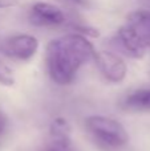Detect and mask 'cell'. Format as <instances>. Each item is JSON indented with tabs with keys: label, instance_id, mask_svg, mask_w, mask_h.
<instances>
[{
	"label": "cell",
	"instance_id": "cell-9",
	"mask_svg": "<svg viewBox=\"0 0 150 151\" xmlns=\"http://www.w3.org/2000/svg\"><path fill=\"white\" fill-rule=\"evenodd\" d=\"M124 106L133 111H150V89L133 91L125 98Z\"/></svg>",
	"mask_w": 150,
	"mask_h": 151
},
{
	"label": "cell",
	"instance_id": "cell-3",
	"mask_svg": "<svg viewBox=\"0 0 150 151\" xmlns=\"http://www.w3.org/2000/svg\"><path fill=\"white\" fill-rule=\"evenodd\" d=\"M0 50L5 56L19 61H28L39 50V40L35 36L19 33L7 37L0 44Z\"/></svg>",
	"mask_w": 150,
	"mask_h": 151
},
{
	"label": "cell",
	"instance_id": "cell-1",
	"mask_svg": "<svg viewBox=\"0 0 150 151\" xmlns=\"http://www.w3.org/2000/svg\"><path fill=\"white\" fill-rule=\"evenodd\" d=\"M96 50L92 42L81 33H69L49 41L45 50L48 76L61 86L74 81L82 65L93 58Z\"/></svg>",
	"mask_w": 150,
	"mask_h": 151
},
{
	"label": "cell",
	"instance_id": "cell-5",
	"mask_svg": "<svg viewBox=\"0 0 150 151\" xmlns=\"http://www.w3.org/2000/svg\"><path fill=\"white\" fill-rule=\"evenodd\" d=\"M28 19L37 27H55L65 23V15L58 7L45 1H37L31 7Z\"/></svg>",
	"mask_w": 150,
	"mask_h": 151
},
{
	"label": "cell",
	"instance_id": "cell-2",
	"mask_svg": "<svg viewBox=\"0 0 150 151\" xmlns=\"http://www.w3.org/2000/svg\"><path fill=\"white\" fill-rule=\"evenodd\" d=\"M85 126L100 143L108 147H121L129 141L125 126L116 118L100 114L89 115L85 118Z\"/></svg>",
	"mask_w": 150,
	"mask_h": 151
},
{
	"label": "cell",
	"instance_id": "cell-11",
	"mask_svg": "<svg viewBox=\"0 0 150 151\" xmlns=\"http://www.w3.org/2000/svg\"><path fill=\"white\" fill-rule=\"evenodd\" d=\"M7 127H8V118H7V115H5V113L0 110V139H1L3 135L5 134Z\"/></svg>",
	"mask_w": 150,
	"mask_h": 151
},
{
	"label": "cell",
	"instance_id": "cell-8",
	"mask_svg": "<svg viewBox=\"0 0 150 151\" xmlns=\"http://www.w3.org/2000/svg\"><path fill=\"white\" fill-rule=\"evenodd\" d=\"M126 24H129L141 37L146 48H150V11L138 9L128 16Z\"/></svg>",
	"mask_w": 150,
	"mask_h": 151
},
{
	"label": "cell",
	"instance_id": "cell-6",
	"mask_svg": "<svg viewBox=\"0 0 150 151\" xmlns=\"http://www.w3.org/2000/svg\"><path fill=\"white\" fill-rule=\"evenodd\" d=\"M117 47L133 58H142L146 53V45L141 40V37L137 35V32L129 25L125 24L117 31V35L114 37Z\"/></svg>",
	"mask_w": 150,
	"mask_h": 151
},
{
	"label": "cell",
	"instance_id": "cell-12",
	"mask_svg": "<svg viewBox=\"0 0 150 151\" xmlns=\"http://www.w3.org/2000/svg\"><path fill=\"white\" fill-rule=\"evenodd\" d=\"M17 3L19 0H0V9L15 7V5H17Z\"/></svg>",
	"mask_w": 150,
	"mask_h": 151
},
{
	"label": "cell",
	"instance_id": "cell-4",
	"mask_svg": "<svg viewBox=\"0 0 150 151\" xmlns=\"http://www.w3.org/2000/svg\"><path fill=\"white\" fill-rule=\"evenodd\" d=\"M101 74L113 83H120L128 74L126 63L118 55L109 50H98L93 56Z\"/></svg>",
	"mask_w": 150,
	"mask_h": 151
},
{
	"label": "cell",
	"instance_id": "cell-10",
	"mask_svg": "<svg viewBox=\"0 0 150 151\" xmlns=\"http://www.w3.org/2000/svg\"><path fill=\"white\" fill-rule=\"evenodd\" d=\"M15 83V76L11 68L0 58V85L3 86H13Z\"/></svg>",
	"mask_w": 150,
	"mask_h": 151
},
{
	"label": "cell",
	"instance_id": "cell-13",
	"mask_svg": "<svg viewBox=\"0 0 150 151\" xmlns=\"http://www.w3.org/2000/svg\"><path fill=\"white\" fill-rule=\"evenodd\" d=\"M68 1L73 3V4H79V5H85L87 0H68Z\"/></svg>",
	"mask_w": 150,
	"mask_h": 151
},
{
	"label": "cell",
	"instance_id": "cell-7",
	"mask_svg": "<svg viewBox=\"0 0 150 151\" xmlns=\"http://www.w3.org/2000/svg\"><path fill=\"white\" fill-rule=\"evenodd\" d=\"M71 131V125L65 118L53 119L49 127V143L44 151H74Z\"/></svg>",
	"mask_w": 150,
	"mask_h": 151
}]
</instances>
